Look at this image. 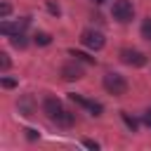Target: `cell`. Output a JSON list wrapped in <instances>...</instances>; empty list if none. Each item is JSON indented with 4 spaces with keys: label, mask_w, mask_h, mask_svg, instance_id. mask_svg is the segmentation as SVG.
I'll return each instance as SVG.
<instances>
[{
    "label": "cell",
    "mask_w": 151,
    "mask_h": 151,
    "mask_svg": "<svg viewBox=\"0 0 151 151\" xmlns=\"http://www.w3.org/2000/svg\"><path fill=\"white\" fill-rule=\"evenodd\" d=\"M120 61L127 66H144L146 64V54L139 50H120Z\"/></svg>",
    "instance_id": "cell-5"
},
{
    "label": "cell",
    "mask_w": 151,
    "mask_h": 151,
    "mask_svg": "<svg viewBox=\"0 0 151 151\" xmlns=\"http://www.w3.org/2000/svg\"><path fill=\"white\" fill-rule=\"evenodd\" d=\"M120 116H123V120H125V125H127V127H130V130L134 132V130H137V120H134V118H132L130 113H125V111H123Z\"/></svg>",
    "instance_id": "cell-11"
},
{
    "label": "cell",
    "mask_w": 151,
    "mask_h": 151,
    "mask_svg": "<svg viewBox=\"0 0 151 151\" xmlns=\"http://www.w3.org/2000/svg\"><path fill=\"white\" fill-rule=\"evenodd\" d=\"M104 87H106L109 94L120 97V94L127 92V80H125L123 76H118V73H106V76H104Z\"/></svg>",
    "instance_id": "cell-2"
},
{
    "label": "cell",
    "mask_w": 151,
    "mask_h": 151,
    "mask_svg": "<svg viewBox=\"0 0 151 151\" xmlns=\"http://www.w3.org/2000/svg\"><path fill=\"white\" fill-rule=\"evenodd\" d=\"M83 144H85V146H87V149H94V151H97V149H99V144H97V142H92V139H85V142H83Z\"/></svg>",
    "instance_id": "cell-18"
},
{
    "label": "cell",
    "mask_w": 151,
    "mask_h": 151,
    "mask_svg": "<svg viewBox=\"0 0 151 151\" xmlns=\"http://www.w3.org/2000/svg\"><path fill=\"white\" fill-rule=\"evenodd\" d=\"M80 42L85 45V47H90V50H101L104 47V35L99 33V31H94V28H85L83 33H80Z\"/></svg>",
    "instance_id": "cell-4"
},
{
    "label": "cell",
    "mask_w": 151,
    "mask_h": 151,
    "mask_svg": "<svg viewBox=\"0 0 151 151\" xmlns=\"http://www.w3.org/2000/svg\"><path fill=\"white\" fill-rule=\"evenodd\" d=\"M92 2H97V5H99V2H104V0H92Z\"/></svg>",
    "instance_id": "cell-21"
},
{
    "label": "cell",
    "mask_w": 151,
    "mask_h": 151,
    "mask_svg": "<svg viewBox=\"0 0 151 151\" xmlns=\"http://www.w3.org/2000/svg\"><path fill=\"white\" fill-rule=\"evenodd\" d=\"M33 40H35L38 45H50V42H52V35H50V33H45V31H40V33H35V35H33Z\"/></svg>",
    "instance_id": "cell-9"
},
{
    "label": "cell",
    "mask_w": 151,
    "mask_h": 151,
    "mask_svg": "<svg viewBox=\"0 0 151 151\" xmlns=\"http://www.w3.org/2000/svg\"><path fill=\"white\" fill-rule=\"evenodd\" d=\"M142 38L151 42V17H146V19L142 21Z\"/></svg>",
    "instance_id": "cell-8"
},
{
    "label": "cell",
    "mask_w": 151,
    "mask_h": 151,
    "mask_svg": "<svg viewBox=\"0 0 151 151\" xmlns=\"http://www.w3.org/2000/svg\"><path fill=\"white\" fill-rule=\"evenodd\" d=\"M61 78H64V80H78V78H83V68H80L76 61L64 64V66H61Z\"/></svg>",
    "instance_id": "cell-7"
},
{
    "label": "cell",
    "mask_w": 151,
    "mask_h": 151,
    "mask_svg": "<svg viewBox=\"0 0 151 151\" xmlns=\"http://www.w3.org/2000/svg\"><path fill=\"white\" fill-rule=\"evenodd\" d=\"M111 12H113V19H118L120 24H127L132 19V14H134V7H132L130 0H113Z\"/></svg>",
    "instance_id": "cell-3"
},
{
    "label": "cell",
    "mask_w": 151,
    "mask_h": 151,
    "mask_svg": "<svg viewBox=\"0 0 151 151\" xmlns=\"http://www.w3.org/2000/svg\"><path fill=\"white\" fill-rule=\"evenodd\" d=\"M26 26H28V19H21V21H17V24L2 21V24H0V31H2L5 35H17V33H24Z\"/></svg>",
    "instance_id": "cell-6"
},
{
    "label": "cell",
    "mask_w": 151,
    "mask_h": 151,
    "mask_svg": "<svg viewBox=\"0 0 151 151\" xmlns=\"http://www.w3.org/2000/svg\"><path fill=\"white\" fill-rule=\"evenodd\" d=\"M42 109H45L47 118H50V120H54L57 125H61V127H71V125H73V113H71V111H66V109H64V104H61L57 97H45Z\"/></svg>",
    "instance_id": "cell-1"
},
{
    "label": "cell",
    "mask_w": 151,
    "mask_h": 151,
    "mask_svg": "<svg viewBox=\"0 0 151 151\" xmlns=\"http://www.w3.org/2000/svg\"><path fill=\"white\" fill-rule=\"evenodd\" d=\"M0 68H2V71H7V68H9V57H7L5 52L0 54Z\"/></svg>",
    "instance_id": "cell-14"
},
{
    "label": "cell",
    "mask_w": 151,
    "mask_h": 151,
    "mask_svg": "<svg viewBox=\"0 0 151 151\" xmlns=\"http://www.w3.org/2000/svg\"><path fill=\"white\" fill-rule=\"evenodd\" d=\"M68 54H71V57H76V59H83V61H87V64H94V57H87V54H83V52H76V50H71Z\"/></svg>",
    "instance_id": "cell-12"
},
{
    "label": "cell",
    "mask_w": 151,
    "mask_h": 151,
    "mask_svg": "<svg viewBox=\"0 0 151 151\" xmlns=\"http://www.w3.org/2000/svg\"><path fill=\"white\" fill-rule=\"evenodd\" d=\"M14 85H17V83H14L12 78H5V80H2V87H14Z\"/></svg>",
    "instance_id": "cell-19"
},
{
    "label": "cell",
    "mask_w": 151,
    "mask_h": 151,
    "mask_svg": "<svg viewBox=\"0 0 151 151\" xmlns=\"http://www.w3.org/2000/svg\"><path fill=\"white\" fill-rule=\"evenodd\" d=\"M12 45L19 47V50H24L28 42H26V38H24V33H17V35H12Z\"/></svg>",
    "instance_id": "cell-10"
},
{
    "label": "cell",
    "mask_w": 151,
    "mask_h": 151,
    "mask_svg": "<svg viewBox=\"0 0 151 151\" xmlns=\"http://www.w3.org/2000/svg\"><path fill=\"white\" fill-rule=\"evenodd\" d=\"M144 123H146V125H149V127H151V111H149V113H146V116H144Z\"/></svg>",
    "instance_id": "cell-20"
},
{
    "label": "cell",
    "mask_w": 151,
    "mask_h": 151,
    "mask_svg": "<svg viewBox=\"0 0 151 151\" xmlns=\"http://www.w3.org/2000/svg\"><path fill=\"white\" fill-rule=\"evenodd\" d=\"M87 109H90L94 116H99V113H101V104H97V101H90V104H87Z\"/></svg>",
    "instance_id": "cell-15"
},
{
    "label": "cell",
    "mask_w": 151,
    "mask_h": 151,
    "mask_svg": "<svg viewBox=\"0 0 151 151\" xmlns=\"http://www.w3.org/2000/svg\"><path fill=\"white\" fill-rule=\"evenodd\" d=\"M47 9H50L52 14H59V5H54L52 0H47Z\"/></svg>",
    "instance_id": "cell-17"
},
{
    "label": "cell",
    "mask_w": 151,
    "mask_h": 151,
    "mask_svg": "<svg viewBox=\"0 0 151 151\" xmlns=\"http://www.w3.org/2000/svg\"><path fill=\"white\" fill-rule=\"evenodd\" d=\"M68 97H71V101H76L78 106H85V109H87V104H90L87 99H83V97H80V94H76V92H73V94H68Z\"/></svg>",
    "instance_id": "cell-13"
},
{
    "label": "cell",
    "mask_w": 151,
    "mask_h": 151,
    "mask_svg": "<svg viewBox=\"0 0 151 151\" xmlns=\"http://www.w3.org/2000/svg\"><path fill=\"white\" fill-rule=\"evenodd\" d=\"M9 12H12V7H9V5H7V2H2V5H0V17H2V19H5V17H7V14H9Z\"/></svg>",
    "instance_id": "cell-16"
}]
</instances>
